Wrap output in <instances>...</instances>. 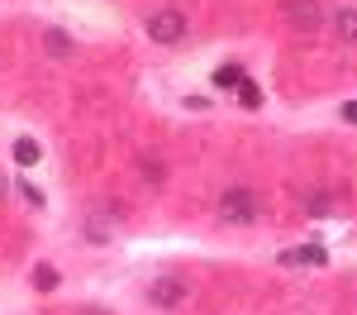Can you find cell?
<instances>
[{
	"mask_svg": "<svg viewBox=\"0 0 357 315\" xmlns=\"http://www.w3.org/2000/svg\"><path fill=\"white\" fill-rule=\"evenodd\" d=\"M281 263H310V268H319V263H329V254H324L319 244H305L296 254H281Z\"/></svg>",
	"mask_w": 357,
	"mask_h": 315,
	"instance_id": "7",
	"label": "cell"
},
{
	"mask_svg": "<svg viewBox=\"0 0 357 315\" xmlns=\"http://www.w3.org/2000/svg\"><path fill=\"white\" fill-rule=\"evenodd\" d=\"M286 20L296 29H314L324 20V10H319V0H286Z\"/></svg>",
	"mask_w": 357,
	"mask_h": 315,
	"instance_id": "3",
	"label": "cell"
},
{
	"mask_svg": "<svg viewBox=\"0 0 357 315\" xmlns=\"http://www.w3.org/2000/svg\"><path fill=\"white\" fill-rule=\"evenodd\" d=\"M148 38H153V43H167V48L181 43V38H186V15H181V10H158V15L148 20Z\"/></svg>",
	"mask_w": 357,
	"mask_h": 315,
	"instance_id": "2",
	"label": "cell"
},
{
	"mask_svg": "<svg viewBox=\"0 0 357 315\" xmlns=\"http://www.w3.org/2000/svg\"><path fill=\"white\" fill-rule=\"evenodd\" d=\"M20 196H24L29 205H43V191H38V186H29V182H24V186H20Z\"/></svg>",
	"mask_w": 357,
	"mask_h": 315,
	"instance_id": "13",
	"label": "cell"
},
{
	"mask_svg": "<svg viewBox=\"0 0 357 315\" xmlns=\"http://www.w3.org/2000/svg\"><path fill=\"white\" fill-rule=\"evenodd\" d=\"M343 119H348V124H357V101H348V105H343Z\"/></svg>",
	"mask_w": 357,
	"mask_h": 315,
	"instance_id": "14",
	"label": "cell"
},
{
	"mask_svg": "<svg viewBox=\"0 0 357 315\" xmlns=\"http://www.w3.org/2000/svg\"><path fill=\"white\" fill-rule=\"evenodd\" d=\"M329 210H333L329 191H314V196H310V215H329Z\"/></svg>",
	"mask_w": 357,
	"mask_h": 315,
	"instance_id": "12",
	"label": "cell"
},
{
	"mask_svg": "<svg viewBox=\"0 0 357 315\" xmlns=\"http://www.w3.org/2000/svg\"><path fill=\"white\" fill-rule=\"evenodd\" d=\"M96 315H100V311H96Z\"/></svg>",
	"mask_w": 357,
	"mask_h": 315,
	"instance_id": "16",
	"label": "cell"
},
{
	"mask_svg": "<svg viewBox=\"0 0 357 315\" xmlns=\"http://www.w3.org/2000/svg\"><path fill=\"white\" fill-rule=\"evenodd\" d=\"M186 296V282L181 277H162V282L153 286V306H176Z\"/></svg>",
	"mask_w": 357,
	"mask_h": 315,
	"instance_id": "4",
	"label": "cell"
},
{
	"mask_svg": "<svg viewBox=\"0 0 357 315\" xmlns=\"http://www.w3.org/2000/svg\"><path fill=\"white\" fill-rule=\"evenodd\" d=\"M238 101H243L248 110H257V105H262V86H257V82H248V77H243V86H238Z\"/></svg>",
	"mask_w": 357,
	"mask_h": 315,
	"instance_id": "10",
	"label": "cell"
},
{
	"mask_svg": "<svg viewBox=\"0 0 357 315\" xmlns=\"http://www.w3.org/2000/svg\"><path fill=\"white\" fill-rule=\"evenodd\" d=\"M333 29H338V38H343V43H357V10H338Z\"/></svg>",
	"mask_w": 357,
	"mask_h": 315,
	"instance_id": "8",
	"label": "cell"
},
{
	"mask_svg": "<svg viewBox=\"0 0 357 315\" xmlns=\"http://www.w3.org/2000/svg\"><path fill=\"white\" fill-rule=\"evenodd\" d=\"M220 220H229V225H252V220H257V196L243 191V186L224 191L220 196Z\"/></svg>",
	"mask_w": 357,
	"mask_h": 315,
	"instance_id": "1",
	"label": "cell"
},
{
	"mask_svg": "<svg viewBox=\"0 0 357 315\" xmlns=\"http://www.w3.org/2000/svg\"><path fill=\"white\" fill-rule=\"evenodd\" d=\"M43 43H48V53H53V57H67V53H72V38H67L62 29H48V34H43Z\"/></svg>",
	"mask_w": 357,
	"mask_h": 315,
	"instance_id": "9",
	"label": "cell"
},
{
	"mask_svg": "<svg viewBox=\"0 0 357 315\" xmlns=\"http://www.w3.org/2000/svg\"><path fill=\"white\" fill-rule=\"evenodd\" d=\"M5 186H10V182H5V177H0V196H5Z\"/></svg>",
	"mask_w": 357,
	"mask_h": 315,
	"instance_id": "15",
	"label": "cell"
},
{
	"mask_svg": "<svg viewBox=\"0 0 357 315\" xmlns=\"http://www.w3.org/2000/svg\"><path fill=\"white\" fill-rule=\"evenodd\" d=\"M210 82H215V91H238V86H243V67H238V62H224V67H215Z\"/></svg>",
	"mask_w": 357,
	"mask_h": 315,
	"instance_id": "5",
	"label": "cell"
},
{
	"mask_svg": "<svg viewBox=\"0 0 357 315\" xmlns=\"http://www.w3.org/2000/svg\"><path fill=\"white\" fill-rule=\"evenodd\" d=\"M10 153H15V163H20V168H33V163H38V158H43V148H38V139H15V148H10Z\"/></svg>",
	"mask_w": 357,
	"mask_h": 315,
	"instance_id": "6",
	"label": "cell"
},
{
	"mask_svg": "<svg viewBox=\"0 0 357 315\" xmlns=\"http://www.w3.org/2000/svg\"><path fill=\"white\" fill-rule=\"evenodd\" d=\"M33 286H38V291H53V286H57V268H48V263L33 268Z\"/></svg>",
	"mask_w": 357,
	"mask_h": 315,
	"instance_id": "11",
	"label": "cell"
}]
</instances>
